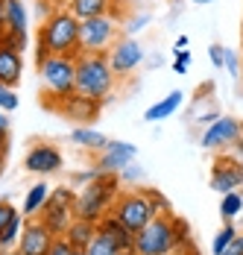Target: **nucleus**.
I'll use <instances>...</instances> for the list:
<instances>
[{"mask_svg": "<svg viewBox=\"0 0 243 255\" xmlns=\"http://www.w3.org/2000/svg\"><path fill=\"white\" fill-rule=\"evenodd\" d=\"M47 56H79V18L71 9L53 12L38 26V62Z\"/></svg>", "mask_w": 243, "mask_h": 255, "instance_id": "obj_1", "label": "nucleus"}, {"mask_svg": "<svg viewBox=\"0 0 243 255\" xmlns=\"http://www.w3.org/2000/svg\"><path fill=\"white\" fill-rule=\"evenodd\" d=\"M115 71L109 53H79L76 56V94L103 103L115 91Z\"/></svg>", "mask_w": 243, "mask_h": 255, "instance_id": "obj_2", "label": "nucleus"}, {"mask_svg": "<svg viewBox=\"0 0 243 255\" xmlns=\"http://www.w3.org/2000/svg\"><path fill=\"white\" fill-rule=\"evenodd\" d=\"M185 223L167 214H155L144 229L135 235V255H170L179 253V241L185 238Z\"/></svg>", "mask_w": 243, "mask_h": 255, "instance_id": "obj_3", "label": "nucleus"}, {"mask_svg": "<svg viewBox=\"0 0 243 255\" xmlns=\"http://www.w3.org/2000/svg\"><path fill=\"white\" fill-rule=\"evenodd\" d=\"M115 200H118V176H115V173H100L97 179L85 182L82 194H76L73 211H76V217H82V220L100 223V220L112 211Z\"/></svg>", "mask_w": 243, "mask_h": 255, "instance_id": "obj_4", "label": "nucleus"}, {"mask_svg": "<svg viewBox=\"0 0 243 255\" xmlns=\"http://www.w3.org/2000/svg\"><path fill=\"white\" fill-rule=\"evenodd\" d=\"M38 74L44 82V91L53 100H65L76 91V56H47L38 62Z\"/></svg>", "mask_w": 243, "mask_h": 255, "instance_id": "obj_5", "label": "nucleus"}, {"mask_svg": "<svg viewBox=\"0 0 243 255\" xmlns=\"http://www.w3.org/2000/svg\"><path fill=\"white\" fill-rule=\"evenodd\" d=\"M118 41L115 15H97L79 21V53H109Z\"/></svg>", "mask_w": 243, "mask_h": 255, "instance_id": "obj_6", "label": "nucleus"}, {"mask_svg": "<svg viewBox=\"0 0 243 255\" xmlns=\"http://www.w3.org/2000/svg\"><path fill=\"white\" fill-rule=\"evenodd\" d=\"M73 203H76V194H73L71 188H59V191L50 194L47 205L38 211V220H41L53 235H65L68 226L73 223V217H76Z\"/></svg>", "mask_w": 243, "mask_h": 255, "instance_id": "obj_7", "label": "nucleus"}, {"mask_svg": "<svg viewBox=\"0 0 243 255\" xmlns=\"http://www.w3.org/2000/svg\"><path fill=\"white\" fill-rule=\"evenodd\" d=\"M112 214H115L132 235H138V232L155 217V208H152V203L138 191V194H121V197L115 200V205H112Z\"/></svg>", "mask_w": 243, "mask_h": 255, "instance_id": "obj_8", "label": "nucleus"}, {"mask_svg": "<svg viewBox=\"0 0 243 255\" xmlns=\"http://www.w3.org/2000/svg\"><path fill=\"white\" fill-rule=\"evenodd\" d=\"M3 35L24 53L29 44V18L24 0H3Z\"/></svg>", "mask_w": 243, "mask_h": 255, "instance_id": "obj_9", "label": "nucleus"}, {"mask_svg": "<svg viewBox=\"0 0 243 255\" xmlns=\"http://www.w3.org/2000/svg\"><path fill=\"white\" fill-rule=\"evenodd\" d=\"M241 138H243V124L238 118H217L202 132V147L205 150H229Z\"/></svg>", "mask_w": 243, "mask_h": 255, "instance_id": "obj_10", "label": "nucleus"}, {"mask_svg": "<svg viewBox=\"0 0 243 255\" xmlns=\"http://www.w3.org/2000/svg\"><path fill=\"white\" fill-rule=\"evenodd\" d=\"M109 62H112L115 77H129V74L144 62V47H141L135 38H121V41H115V47L109 50Z\"/></svg>", "mask_w": 243, "mask_h": 255, "instance_id": "obj_11", "label": "nucleus"}, {"mask_svg": "<svg viewBox=\"0 0 243 255\" xmlns=\"http://www.w3.org/2000/svg\"><path fill=\"white\" fill-rule=\"evenodd\" d=\"M243 185V164L232 155H223L211 167V188L217 194H232Z\"/></svg>", "mask_w": 243, "mask_h": 255, "instance_id": "obj_12", "label": "nucleus"}, {"mask_svg": "<svg viewBox=\"0 0 243 255\" xmlns=\"http://www.w3.org/2000/svg\"><path fill=\"white\" fill-rule=\"evenodd\" d=\"M56 112H62V115H65L68 121H73V124L85 127V124H94V121L100 118V103L73 91V94H68L65 100L56 103Z\"/></svg>", "mask_w": 243, "mask_h": 255, "instance_id": "obj_13", "label": "nucleus"}, {"mask_svg": "<svg viewBox=\"0 0 243 255\" xmlns=\"http://www.w3.org/2000/svg\"><path fill=\"white\" fill-rule=\"evenodd\" d=\"M56 238H59V235H53L41 220H29L24 229H21L18 250H21L24 255H47Z\"/></svg>", "mask_w": 243, "mask_h": 255, "instance_id": "obj_14", "label": "nucleus"}, {"mask_svg": "<svg viewBox=\"0 0 243 255\" xmlns=\"http://www.w3.org/2000/svg\"><path fill=\"white\" fill-rule=\"evenodd\" d=\"M21 77H24V56L0 32V82L9 88H18Z\"/></svg>", "mask_w": 243, "mask_h": 255, "instance_id": "obj_15", "label": "nucleus"}, {"mask_svg": "<svg viewBox=\"0 0 243 255\" xmlns=\"http://www.w3.org/2000/svg\"><path fill=\"white\" fill-rule=\"evenodd\" d=\"M100 153H103L97 161L100 173H118V170H126L132 164V158L138 155V147L126 144V141H109L106 150H100Z\"/></svg>", "mask_w": 243, "mask_h": 255, "instance_id": "obj_16", "label": "nucleus"}, {"mask_svg": "<svg viewBox=\"0 0 243 255\" xmlns=\"http://www.w3.org/2000/svg\"><path fill=\"white\" fill-rule=\"evenodd\" d=\"M62 153H59V147H53V144H35L24 158V167L29 173H41V176H47V173H56V170H62Z\"/></svg>", "mask_w": 243, "mask_h": 255, "instance_id": "obj_17", "label": "nucleus"}, {"mask_svg": "<svg viewBox=\"0 0 243 255\" xmlns=\"http://www.w3.org/2000/svg\"><path fill=\"white\" fill-rule=\"evenodd\" d=\"M97 229H100V232H106V235H109V238H112V241L121 247V253H126V250H132V253H135V235L126 229L121 220L112 214V211H109V214H106V217H103V220L97 223Z\"/></svg>", "mask_w": 243, "mask_h": 255, "instance_id": "obj_18", "label": "nucleus"}, {"mask_svg": "<svg viewBox=\"0 0 243 255\" xmlns=\"http://www.w3.org/2000/svg\"><path fill=\"white\" fill-rule=\"evenodd\" d=\"M182 103H185V91H170L164 100L152 103V106L146 109L144 121H149V124H155V121H167V118H173V115L182 109Z\"/></svg>", "mask_w": 243, "mask_h": 255, "instance_id": "obj_19", "label": "nucleus"}, {"mask_svg": "<svg viewBox=\"0 0 243 255\" xmlns=\"http://www.w3.org/2000/svg\"><path fill=\"white\" fill-rule=\"evenodd\" d=\"M94 235H97V223L82 220V217H73V223L65 232V238H68V244H71L73 250H88V244L94 241Z\"/></svg>", "mask_w": 243, "mask_h": 255, "instance_id": "obj_20", "label": "nucleus"}, {"mask_svg": "<svg viewBox=\"0 0 243 255\" xmlns=\"http://www.w3.org/2000/svg\"><path fill=\"white\" fill-rule=\"evenodd\" d=\"M115 3L118 0H71V9L79 21L85 18H97V15H115Z\"/></svg>", "mask_w": 243, "mask_h": 255, "instance_id": "obj_21", "label": "nucleus"}, {"mask_svg": "<svg viewBox=\"0 0 243 255\" xmlns=\"http://www.w3.org/2000/svg\"><path fill=\"white\" fill-rule=\"evenodd\" d=\"M47 200H50V185H47V182H38L35 188H29V191H26L24 208H21V211H24L26 217H35V214L47 205Z\"/></svg>", "mask_w": 243, "mask_h": 255, "instance_id": "obj_22", "label": "nucleus"}, {"mask_svg": "<svg viewBox=\"0 0 243 255\" xmlns=\"http://www.w3.org/2000/svg\"><path fill=\"white\" fill-rule=\"evenodd\" d=\"M71 141L76 147H85V150H106V144H109V138L103 132L88 129V127H76L71 132Z\"/></svg>", "mask_w": 243, "mask_h": 255, "instance_id": "obj_23", "label": "nucleus"}, {"mask_svg": "<svg viewBox=\"0 0 243 255\" xmlns=\"http://www.w3.org/2000/svg\"><path fill=\"white\" fill-rule=\"evenodd\" d=\"M118 253H121V247L100 229H97V235H94V241L88 244V250H85V255H118Z\"/></svg>", "mask_w": 243, "mask_h": 255, "instance_id": "obj_24", "label": "nucleus"}, {"mask_svg": "<svg viewBox=\"0 0 243 255\" xmlns=\"http://www.w3.org/2000/svg\"><path fill=\"white\" fill-rule=\"evenodd\" d=\"M241 211H243V197L238 191L223 194V203H220V217H223V220H235Z\"/></svg>", "mask_w": 243, "mask_h": 255, "instance_id": "obj_25", "label": "nucleus"}, {"mask_svg": "<svg viewBox=\"0 0 243 255\" xmlns=\"http://www.w3.org/2000/svg\"><path fill=\"white\" fill-rule=\"evenodd\" d=\"M21 229H24V226H21V214H18V217L9 220L6 229L0 232V253H9V250H12V244L21 238Z\"/></svg>", "mask_w": 243, "mask_h": 255, "instance_id": "obj_26", "label": "nucleus"}, {"mask_svg": "<svg viewBox=\"0 0 243 255\" xmlns=\"http://www.w3.org/2000/svg\"><path fill=\"white\" fill-rule=\"evenodd\" d=\"M235 238H238V232H235V226H232V223H226V226H223V229L217 232L214 244H211V255H223V250H226V247H229V244H232Z\"/></svg>", "mask_w": 243, "mask_h": 255, "instance_id": "obj_27", "label": "nucleus"}, {"mask_svg": "<svg viewBox=\"0 0 243 255\" xmlns=\"http://www.w3.org/2000/svg\"><path fill=\"white\" fill-rule=\"evenodd\" d=\"M141 194H144L146 200L152 203V208H155V214H167V211H170V203H167V200H164V197H161V194H158L155 188H144Z\"/></svg>", "mask_w": 243, "mask_h": 255, "instance_id": "obj_28", "label": "nucleus"}, {"mask_svg": "<svg viewBox=\"0 0 243 255\" xmlns=\"http://www.w3.org/2000/svg\"><path fill=\"white\" fill-rule=\"evenodd\" d=\"M0 109H3V112H15V109H18V94H15V88H9V85H3V82H0Z\"/></svg>", "mask_w": 243, "mask_h": 255, "instance_id": "obj_29", "label": "nucleus"}, {"mask_svg": "<svg viewBox=\"0 0 243 255\" xmlns=\"http://www.w3.org/2000/svg\"><path fill=\"white\" fill-rule=\"evenodd\" d=\"M73 253H76V250L68 244V238H65V235H59V238L53 241V247H50L47 255H73Z\"/></svg>", "mask_w": 243, "mask_h": 255, "instance_id": "obj_30", "label": "nucleus"}, {"mask_svg": "<svg viewBox=\"0 0 243 255\" xmlns=\"http://www.w3.org/2000/svg\"><path fill=\"white\" fill-rule=\"evenodd\" d=\"M12 217H18V208H15L12 203H0V232L9 226Z\"/></svg>", "mask_w": 243, "mask_h": 255, "instance_id": "obj_31", "label": "nucleus"}, {"mask_svg": "<svg viewBox=\"0 0 243 255\" xmlns=\"http://www.w3.org/2000/svg\"><path fill=\"white\" fill-rule=\"evenodd\" d=\"M188 65H191V53L188 50H176V62H173L176 74H188Z\"/></svg>", "mask_w": 243, "mask_h": 255, "instance_id": "obj_32", "label": "nucleus"}, {"mask_svg": "<svg viewBox=\"0 0 243 255\" xmlns=\"http://www.w3.org/2000/svg\"><path fill=\"white\" fill-rule=\"evenodd\" d=\"M208 56H211V65H214V68H223V65H226V50H223L220 44H211V47H208Z\"/></svg>", "mask_w": 243, "mask_h": 255, "instance_id": "obj_33", "label": "nucleus"}, {"mask_svg": "<svg viewBox=\"0 0 243 255\" xmlns=\"http://www.w3.org/2000/svg\"><path fill=\"white\" fill-rule=\"evenodd\" d=\"M226 68H229V74H232V77H238V74H241V59H238V53L226 50Z\"/></svg>", "mask_w": 243, "mask_h": 255, "instance_id": "obj_34", "label": "nucleus"}, {"mask_svg": "<svg viewBox=\"0 0 243 255\" xmlns=\"http://www.w3.org/2000/svg\"><path fill=\"white\" fill-rule=\"evenodd\" d=\"M0 141H9V118L3 109H0Z\"/></svg>", "mask_w": 243, "mask_h": 255, "instance_id": "obj_35", "label": "nucleus"}, {"mask_svg": "<svg viewBox=\"0 0 243 255\" xmlns=\"http://www.w3.org/2000/svg\"><path fill=\"white\" fill-rule=\"evenodd\" d=\"M185 47H188V35H179L176 38V50H185Z\"/></svg>", "mask_w": 243, "mask_h": 255, "instance_id": "obj_36", "label": "nucleus"}, {"mask_svg": "<svg viewBox=\"0 0 243 255\" xmlns=\"http://www.w3.org/2000/svg\"><path fill=\"white\" fill-rule=\"evenodd\" d=\"M144 21H146V18H135V21H132V24H129V29H132V32H138V29H141V26H144Z\"/></svg>", "mask_w": 243, "mask_h": 255, "instance_id": "obj_37", "label": "nucleus"}, {"mask_svg": "<svg viewBox=\"0 0 243 255\" xmlns=\"http://www.w3.org/2000/svg\"><path fill=\"white\" fill-rule=\"evenodd\" d=\"M196 6H205V3H214V0H194Z\"/></svg>", "mask_w": 243, "mask_h": 255, "instance_id": "obj_38", "label": "nucleus"}, {"mask_svg": "<svg viewBox=\"0 0 243 255\" xmlns=\"http://www.w3.org/2000/svg\"><path fill=\"white\" fill-rule=\"evenodd\" d=\"M3 255H24L21 250H9V253H3Z\"/></svg>", "mask_w": 243, "mask_h": 255, "instance_id": "obj_39", "label": "nucleus"}, {"mask_svg": "<svg viewBox=\"0 0 243 255\" xmlns=\"http://www.w3.org/2000/svg\"><path fill=\"white\" fill-rule=\"evenodd\" d=\"M3 155L6 153H0V176H3Z\"/></svg>", "mask_w": 243, "mask_h": 255, "instance_id": "obj_40", "label": "nucleus"}, {"mask_svg": "<svg viewBox=\"0 0 243 255\" xmlns=\"http://www.w3.org/2000/svg\"><path fill=\"white\" fill-rule=\"evenodd\" d=\"M118 255H135V253H132V250H126V253H118Z\"/></svg>", "mask_w": 243, "mask_h": 255, "instance_id": "obj_41", "label": "nucleus"}, {"mask_svg": "<svg viewBox=\"0 0 243 255\" xmlns=\"http://www.w3.org/2000/svg\"><path fill=\"white\" fill-rule=\"evenodd\" d=\"M73 255H85V250H76V253H73Z\"/></svg>", "mask_w": 243, "mask_h": 255, "instance_id": "obj_42", "label": "nucleus"}, {"mask_svg": "<svg viewBox=\"0 0 243 255\" xmlns=\"http://www.w3.org/2000/svg\"><path fill=\"white\" fill-rule=\"evenodd\" d=\"M241 35H243V29H241Z\"/></svg>", "mask_w": 243, "mask_h": 255, "instance_id": "obj_43", "label": "nucleus"}, {"mask_svg": "<svg viewBox=\"0 0 243 255\" xmlns=\"http://www.w3.org/2000/svg\"><path fill=\"white\" fill-rule=\"evenodd\" d=\"M0 3H3V0H0Z\"/></svg>", "mask_w": 243, "mask_h": 255, "instance_id": "obj_44", "label": "nucleus"}]
</instances>
